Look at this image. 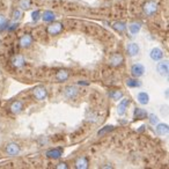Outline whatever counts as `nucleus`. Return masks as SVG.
Listing matches in <instances>:
<instances>
[{"mask_svg":"<svg viewBox=\"0 0 169 169\" xmlns=\"http://www.w3.org/2000/svg\"><path fill=\"white\" fill-rule=\"evenodd\" d=\"M39 19H41V12L39 11H34L32 12V21L37 22Z\"/></svg>","mask_w":169,"mask_h":169,"instance_id":"nucleus-31","label":"nucleus"},{"mask_svg":"<svg viewBox=\"0 0 169 169\" xmlns=\"http://www.w3.org/2000/svg\"><path fill=\"white\" fill-rule=\"evenodd\" d=\"M148 119H149V123L152 124V125H156L159 123V117L156 115H154V114H151V115H148Z\"/></svg>","mask_w":169,"mask_h":169,"instance_id":"nucleus-30","label":"nucleus"},{"mask_svg":"<svg viewBox=\"0 0 169 169\" xmlns=\"http://www.w3.org/2000/svg\"><path fill=\"white\" fill-rule=\"evenodd\" d=\"M156 69L160 75L162 77H167L168 75V72H169V65H168V62L164 60V62H160L156 66Z\"/></svg>","mask_w":169,"mask_h":169,"instance_id":"nucleus-9","label":"nucleus"},{"mask_svg":"<svg viewBox=\"0 0 169 169\" xmlns=\"http://www.w3.org/2000/svg\"><path fill=\"white\" fill-rule=\"evenodd\" d=\"M143 11L147 16H153L158 12V2L154 0H148L143 5Z\"/></svg>","mask_w":169,"mask_h":169,"instance_id":"nucleus-1","label":"nucleus"},{"mask_svg":"<svg viewBox=\"0 0 169 169\" xmlns=\"http://www.w3.org/2000/svg\"><path fill=\"white\" fill-rule=\"evenodd\" d=\"M64 94H65V96H66L67 99L73 100L74 97H77V95H78V89H77L74 86H69V87L65 88Z\"/></svg>","mask_w":169,"mask_h":169,"instance_id":"nucleus-18","label":"nucleus"},{"mask_svg":"<svg viewBox=\"0 0 169 169\" xmlns=\"http://www.w3.org/2000/svg\"><path fill=\"white\" fill-rule=\"evenodd\" d=\"M69 78V69H59L58 72L56 73V79L57 81L59 82H64Z\"/></svg>","mask_w":169,"mask_h":169,"instance_id":"nucleus-16","label":"nucleus"},{"mask_svg":"<svg viewBox=\"0 0 169 169\" xmlns=\"http://www.w3.org/2000/svg\"><path fill=\"white\" fill-rule=\"evenodd\" d=\"M149 56H151V59H152V60L159 62V60H161V59L163 58V51H162L160 48H153L151 50Z\"/></svg>","mask_w":169,"mask_h":169,"instance_id":"nucleus-11","label":"nucleus"},{"mask_svg":"<svg viewBox=\"0 0 169 169\" xmlns=\"http://www.w3.org/2000/svg\"><path fill=\"white\" fill-rule=\"evenodd\" d=\"M32 36L30 34H26V35H23V36L20 37V39H19V45L21 47V48L26 49V48H29L30 45L32 44Z\"/></svg>","mask_w":169,"mask_h":169,"instance_id":"nucleus-6","label":"nucleus"},{"mask_svg":"<svg viewBox=\"0 0 169 169\" xmlns=\"http://www.w3.org/2000/svg\"><path fill=\"white\" fill-rule=\"evenodd\" d=\"M109 63H110L111 66H115V67H118V66H122L123 63H124V57L121 53H114L109 58Z\"/></svg>","mask_w":169,"mask_h":169,"instance_id":"nucleus-5","label":"nucleus"},{"mask_svg":"<svg viewBox=\"0 0 169 169\" xmlns=\"http://www.w3.org/2000/svg\"><path fill=\"white\" fill-rule=\"evenodd\" d=\"M56 168L57 169H67L69 168V166H67L66 162H60V163H58L57 166H56Z\"/></svg>","mask_w":169,"mask_h":169,"instance_id":"nucleus-33","label":"nucleus"},{"mask_svg":"<svg viewBox=\"0 0 169 169\" xmlns=\"http://www.w3.org/2000/svg\"><path fill=\"white\" fill-rule=\"evenodd\" d=\"M112 27H114V29H115L116 32H124L125 30H126V23L121 22V21L115 22Z\"/></svg>","mask_w":169,"mask_h":169,"instance_id":"nucleus-24","label":"nucleus"},{"mask_svg":"<svg viewBox=\"0 0 169 169\" xmlns=\"http://www.w3.org/2000/svg\"><path fill=\"white\" fill-rule=\"evenodd\" d=\"M11 63L15 69H20V67H22V66L26 64V60H24V57H23V56L17 54V56H14V57L12 58Z\"/></svg>","mask_w":169,"mask_h":169,"instance_id":"nucleus-15","label":"nucleus"},{"mask_svg":"<svg viewBox=\"0 0 169 169\" xmlns=\"http://www.w3.org/2000/svg\"><path fill=\"white\" fill-rule=\"evenodd\" d=\"M148 116V114L146 112V110H144L141 108H136L133 111V118L136 121H141V119H146Z\"/></svg>","mask_w":169,"mask_h":169,"instance_id":"nucleus-17","label":"nucleus"},{"mask_svg":"<svg viewBox=\"0 0 169 169\" xmlns=\"http://www.w3.org/2000/svg\"><path fill=\"white\" fill-rule=\"evenodd\" d=\"M155 132L158 133L159 136H161V137L167 136L169 133L168 125L164 124V123H158V124H156V127H155Z\"/></svg>","mask_w":169,"mask_h":169,"instance_id":"nucleus-13","label":"nucleus"},{"mask_svg":"<svg viewBox=\"0 0 169 169\" xmlns=\"http://www.w3.org/2000/svg\"><path fill=\"white\" fill-rule=\"evenodd\" d=\"M7 27H8V21L6 19V16L4 14H0V32L7 29Z\"/></svg>","mask_w":169,"mask_h":169,"instance_id":"nucleus-28","label":"nucleus"},{"mask_svg":"<svg viewBox=\"0 0 169 169\" xmlns=\"http://www.w3.org/2000/svg\"><path fill=\"white\" fill-rule=\"evenodd\" d=\"M137 101L140 104L146 106V104L149 103V95H148L146 92H140V93H138L137 95Z\"/></svg>","mask_w":169,"mask_h":169,"instance_id":"nucleus-20","label":"nucleus"},{"mask_svg":"<svg viewBox=\"0 0 169 169\" xmlns=\"http://www.w3.org/2000/svg\"><path fill=\"white\" fill-rule=\"evenodd\" d=\"M78 84L79 85H86V86H87V85H89V82H85V81H81V80H80Z\"/></svg>","mask_w":169,"mask_h":169,"instance_id":"nucleus-34","label":"nucleus"},{"mask_svg":"<svg viewBox=\"0 0 169 169\" xmlns=\"http://www.w3.org/2000/svg\"><path fill=\"white\" fill-rule=\"evenodd\" d=\"M30 5H32L30 0H20V2H19V6L21 7V9H29Z\"/></svg>","mask_w":169,"mask_h":169,"instance_id":"nucleus-29","label":"nucleus"},{"mask_svg":"<svg viewBox=\"0 0 169 169\" xmlns=\"http://www.w3.org/2000/svg\"><path fill=\"white\" fill-rule=\"evenodd\" d=\"M41 17L44 22H53L54 19H56V14L51 11H44Z\"/></svg>","mask_w":169,"mask_h":169,"instance_id":"nucleus-21","label":"nucleus"},{"mask_svg":"<svg viewBox=\"0 0 169 169\" xmlns=\"http://www.w3.org/2000/svg\"><path fill=\"white\" fill-rule=\"evenodd\" d=\"M126 86L130 88H139L141 87V82L138 80V78H127L126 79Z\"/></svg>","mask_w":169,"mask_h":169,"instance_id":"nucleus-22","label":"nucleus"},{"mask_svg":"<svg viewBox=\"0 0 169 169\" xmlns=\"http://www.w3.org/2000/svg\"><path fill=\"white\" fill-rule=\"evenodd\" d=\"M114 129H115V127H114V125H107V126L102 127L100 131L97 132V136H99V137H102V136H106L107 133L111 132V131H112Z\"/></svg>","mask_w":169,"mask_h":169,"instance_id":"nucleus-26","label":"nucleus"},{"mask_svg":"<svg viewBox=\"0 0 169 169\" xmlns=\"http://www.w3.org/2000/svg\"><path fill=\"white\" fill-rule=\"evenodd\" d=\"M9 110H11V112H13L14 115L20 114V112H22V110H23V103H22L21 101H14V102H12L11 106H9Z\"/></svg>","mask_w":169,"mask_h":169,"instance_id":"nucleus-12","label":"nucleus"},{"mask_svg":"<svg viewBox=\"0 0 169 169\" xmlns=\"http://www.w3.org/2000/svg\"><path fill=\"white\" fill-rule=\"evenodd\" d=\"M129 104H130L129 99H123V100L118 103V107H117V114H118V116H123V115H125Z\"/></svg>","mask_w":169,"mask_h":169,"instance_id":"nucleus-8","label":"nucleus"},{"mask_svg":"<svg viewBox=\"0 0 169 169\" xmlns=\"http://www.w3.org/2000/svg\"><path fill=\"white\" fill-rule=\"evenodd\" d=\"M109 96H110L112 100L118 101V100H121L122 97H123V93H122L121 90H112V92H110V93H109Z\"/></svg>","mask_w":169,"mask_h":169,"instance_id":"nucleus-27","label":"nucleus"},{"mask_svg":"<svg viewBox=\"0 0 169 169\" xmlns=\"http://www.w3.org/2000/svg\"><path fill=\"white\" fill-rule=\"evenodd\" d=\"M6 153L9 156H16L20 153V146L15 143H11L6 146Z\"/></svg>","mask_w":169,"mask_h":169,"instance_id":"nucleus-7","label":"nucleus"},{"mask_svg":"<svg viewBox=\"0 0 169 169\" xmlns=\"http://www.w3.org/2000/svg\"><path fill=\"white\" fill-rule=\"evenodd\" d=\"M140 29H141V24L139 22H133L129 26V30L132 35H137L138 32H140Z\"/></svg>","mask_w":169,"mask_h":169,"instance_id":"nucleus-23","label":"nucleus"},{"mask_svg":"<svg viewBox=\"0 0 169 169\" xmlns=\"http://www.w3.org/2000/svg\"><path fill=\"white\" fill-rule=\"evenodd\" d=\"M145 72H146L145 66L141 64H133L131 66V74L133 78H140L145 74Z\"/></svg>","mask_w":169,"mask_h":169,"instance_id":"nucleus-4","label":"nucleus"},{"mask_svg":"<svg viewBox=\"0 0 169 169\" xmlns=\"http://www.w3.org/2000/svg\"><path fill=\"white\" fill-rule=\"evenodd\" d=\"M63 23H60V22H51L50 26H48V28H47V32L49 35H51V36H56V35H59L60 32H63Z\"/></svg>","mask_w":169,"mask_h":169,"instance_id":"nucleus-2","label":"nucleus"},{"mask_svg":"<svg viewBox=\"0 0 169 169\" xmlns=\"http://www.w3.org/2000/svg\"><path fill=\"white\" fill-rule=\"evenodd\" d=\"M22 17V11L20 8H15V9H13L12 12V20L13 21H20Z\"/></svg>","mask_w":169,"mask_h":169,"instance_id":"nucleus-25","label":"nucleus"},{"mask_svg":"<svg viewBox=\"0 0 169 169\" xmlns=\"http://www.w3.org/2000/svg\"><path fill=\"white\" fill-rule=\"evenodd\" d=\"M75 168L77 169H86L88 168V160L87 158H85V156H81V158H78L75 160Z\"/></svg>","mask_w":169,"mask_h":169,"instance_id":"nucleus-19","label":"nucleus"},{"mask_svg":"<svg viewBox=\"0 0 169 169\" xmlns=\"http://www.w3.org/2000/svg\"><path fill=\"white\" fill-rule=\"evenodd\" d=\"M45 155L49 159H59L63 156V149L62 148H52V149L47 151Z\"/></svg>","mask_w":169,"mask_h":169,"instance_id":"nucleus-10","label":"nucleus"},{"mask_svg":"<svg viewBox=\"0 0 169 169\" xmlns=\"http://www.w3.org/2000/svg\"><path fill=\"white\" fill-rule=\"evenodd\" d=\"M126 51L130 57H136L139 53V51H140V48H139V45L137 43H130L126 47Z\"/></svg>","mask_w":169,"mask_h":169,"instance_id":"nucleus-14","label":"nucleus"},{"mask_svg":"<svg viewBox=\"0 0 169 169\" xmlns=\"http://www.w3.org/2000/svg\"><path fill=\"white\" fill-rule=\"evenodd\" d=\"M32 94L35 96V99L38 101H43L47 99V96H48V90L47 88L44 87V86H37L34 88L32 90Z\"/></svg>","mask_w":169,"mask_h":169,"instance_id":"nucleus-3","label":"nucleus"},{"mask_svg":"<svg viewBox=\"0 0 169 169\" xmlns=\"http://www.w3.org/2000/svg\"><path fill=\"white\" fill-rule=\"evenodd\" d=\"M9 24V23H8ZM16 28H17V22L14 21L12 24H9V26L7 27V30H9V32H13V30H15Z\"/></svg>","mask_w":169,"mask_h":169,"instance_id":"nucleus-32","label":"nucleus"}]
</instances>
